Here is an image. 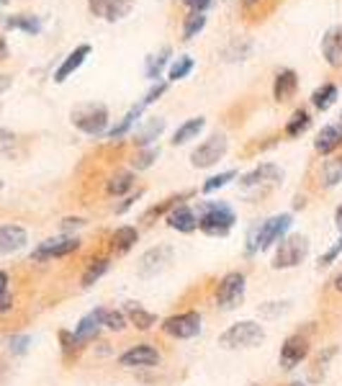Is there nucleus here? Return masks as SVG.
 I'll use <instances>...</instances> for the list:
<instances>
[{
    "mask_svg": "<svg viewBox=\"0 0 342 386\" xmlns=\"http://www.w3.org/2000/svg\"><path fill=\"white\" fill-rule=\"evenodd\" d=\"M198 230L208 237H224L229 235V230L234 227L237 216L232 211L229 204L224 201H201L198 204Z\"/></svg>",
    "mask_w": 342,
    "mask_h": 386,
    "instance_id": "obj_1",
    "label": "nucleus"
},
{
    "mask_svg": "<svg viewBox=\"0 0 342 386\" xmlns=\"http://www.w3.org/2000/svg\"><path fill=\"white\" fill-rule=\"evenodd\" d=\"M289 227H291V214L270 216L268 222L253 227L250 237H247V253L253 255V253H258V250H268L273 242H278V239L286 235Z\"/></svg>",
    "mask_w": 342,
    "mask_h": 386,
    "instance_id": "obj_2",
    "label": "nucleus"
},
{
    "mask_svg": "<svg viewBox=\"0 0 342 386\" xmlns=\"http://www.w3.org/2000/svg\"><path fill=\"white\" fill-rule=\"evenodd\" d=\"M262 340H265V330H262V325H258V322L253 320L237 322V325H232L229 330H224V332L219 335V345L227 350L258 348Z\"/></svg>",
    "mask_w": 342,
    "mask_h": 386,
    "instance_id": "obj_3",
    "label": "nucleus"
},
{
    "mask_svg": "<svg viewBox=\"0 0 342 386\" xmlns=\"http://www.w3.org/2000/svg\"><path fill=\"white\" fill-rule=\"evenodd\" d=\"M72 124L82 134L98 137L108 129V108L103 104H82L72 108Z\"/></svg>",
    "mask_w": 342,
    "mask_h": 386,
    "instance_id": "obj_4",
    "label": "nucleus"
},
{
    "mask_svg": "<svg viewBox=\"0 0 342 386\" xmlns=\"http://www.w3.org/2000/svg\"><path fill=\"white\" fill-rule=\"evenodd\" d=\"M309 255V239L304 235H291V237L281 239V245L275 250L273 268L286 270V268H296L304 263V258Z\"/></svg>",
    "mask_w": 342,
    "mask_h": 386,
    "instance_id": "obj_5",
    "label": "nucleus"
},
{
    "mask_svg": "<svg viewBox=\"0 0 342 386\" xmlns=\"http://www.w3.org/2000/svg\"><path fill=\"white\" fill-rule=\"evenodd\" d=\"M242 299H245V275L232 270V273L224 275L219 289H216V304H219V309L229 312V309H237L242 304Z\"/></svg>",
    "mask_w": 342,
    "mask_h": 386,
    "instance_id": "obj_6",
    "label": "nucleus"
},
{
    "mask_svg": "<svg viewBox=\"0 0 342 386\" xmlns=\"http://www.w3.org/2000/svg\"><path fill=\"white\" fill-rule=\"evenodd\" d=\"M227 147H229V142L224 134H211L191 152V163H194V168H211L227 155Z\"/></svg>",
    "mask_w": 342,
    "mask_h": 386,
    "instance_id": "obj_7",
    "label": "nucleus"
},
{
    "mask_svg": "<svg viewBox=\"0 0 342 386\" xmlns=\"http://www.w3.org/2000/svg\"><path fill=\"white\" fill-rule=\"evenodd\" d=\"M163 332L175 337V340H191L201 332V314L198 312H183L172 314L163 322Z\"/></svg>",
    "mask_w": 342,
    "mask_h": 386,
    "instance_id": "obj_8",
    "label": "nucleus"
},
{
    "mask_svg": "<svg viewBox=\"0 0 342 386\" xmlns=\"http://www.w3.org/2000/svg\"><path fill=\"white\" fill-rule=\"evenodd\" d=\"M88 8L96 18H103V21H108V23H116L132 13L134 0H88Z\"/></svg>",
    "mask_w": 342,
    "mask_h": 386,
    "instance_id": "obj_9",
    "label": "nucleus"
},
{
    "mask_svg": "<svg viewBox=\"0 0 342 386\" xmlns=\"http://www.w3.org/2000/svg\"><path fill=\"white\" fill-rule=\"evenodd\" d=\"M170 260H172V247H167V245L152 247V250H147V253L139 258V263H137V273H139L141 278H152V275H157L160 270H165Z\"/></svg>",
    "mask_w": 342,
    "mask_h": 386,
    "instance_id": "obj_10",
    "label": "nucleus"
},
{
    "mask_svg": "<svg viewBox=\"0 0 342 386\" xmlns=\"http://www.w3.org/2000/svg\"><path fill=\"white\" fill-rule=\"evenodd\" d=\"M281 168H275L273 163H265L260 165V168H255L253 173H247V175H242L239 178V188L242 191H253V188H260V191H265V188L275 186L278 180H281Z\"/></svg>",
    "mask_w": 342,
    "mask_h": 386,
    "instance_id": "obj_11",
    "label": "nucleus"
},
{
    "mask_svg": "<svg viewBox=\"0 0 342 386\" xmlns=\"http://www.w3.org/2000/svg\"><path fill=\"white\" fill-rule=\"evenodd\" d=\"M80 247V239L77 237H60V239H46L34 250L31 258L34 260H52V258H65V255H72L75 250Z\"/></svg>",
    "mask_w": 342,
    "mask_h": 386,
    "instance_id": "obj_12",
    "label": "nucleus"
},
{
    "mask_svg": "<svg viewBox=\"0 0 342 386\" xmlns=\"http://www.w3.org/2000/svg\"><path fill=\"white\" fill-rule=\"evenodd\" d=\"M160 363V353L152 345H137L119 356V366L124 368H152Z\"/></svg>",
    "mask_w": 342,
    "mask_h": 386,
    "instance_id": "obj_13",
    "label": "nucleus"
},
{
    "mask_svg": "<svg viewBox=\"0 0 342 386\" xmlns=\"http://www.w3.org/2000/svg\"><path fill=\"white\" fill-rule=\"evenodd\" d=\"M309 356V342L301 335H291L281 345V366L283 368H296L304 358Z\"/></svg>",
    "mask_w": 342,
    "mask_h": 386,
    "instance_id": "obj_14",
    "label": "nucleus"
},
{
    "mask_svg": "<svg viewBox=\"0 0 342 386\" xmlns=\"http://www.w3.org/2000/svg\"><path fill=\"white\" fill-rule=\"evenodd\" d=\"M29 242V235L18 224H3L0 227V255H11L23 250Z\"/></svg>",
    "mask_w": 342,
    "mask_h": 386,
    "instance_id": "obj_15",
    "label": "nucleus"
},
{
    "mask_svg": "<svg viewBox=\"0 0 342 386\" xmlns=\"http://www.w3.org/2000/svg\"><path fill=\"white\" fill-rule=\"evenodd\" d=\"M322 57L327 60L329 67H342V23L332 26L322 37Z\"/></svg>",
    "mask_w": 342,
    "mask_h": 386,
    "instance_id": "obj_16",
    "label": "nucleus"
},
{
    "mask_svg": "<svg viewBox=\"0 0 342 386\" xmlns=\"http://www.w3.org/2000/svg\"><path fill=\"white\" fill-rule=\"evenodd\" d=\"M296 90H298V75H296V70L286 67V70H281V73L275 75L273 98L278 101V104H286V101H291V98L296 96Z\"/></svg>",
    "mask_w": 342,
    "mask_h": 386,
    "instance_id": "obj_17",
    "label": "nucleus"
},
{
    "mask_svg": "<svg viewBox=\"0 0 342 386\" xmlns=\"http://www.w3.org/2000/svg\"><path fill=\"white\" fill-rule=\"evenodd\" d=\"M90 44H80V46H75L72 52L65 57V62H62L60 67H57V73H54V82H65L70 77V75H75V70H80L82 62L90 57Z\"/></svg>",
    "mask_w": 342,
    "mask_h": 386,
    "instance_id": "obj_18",
    "label": "nucleus"
},
{
    "mask_svg": "<svg viewBox=\"0 0 342 386\" xmlns=\"http://www.w3.org/2000/svg\"><path fill=\"white\" fill-rule=\"evenodd\" d=\"M340 144H342V121L340 124L322 127V132L317 134V139H314V149H317L319 155H332Z\"/></svg>",
    "mask_w": 342,
    "mask_h": 386,
    "instance_id": "obj_19",
    "label": "nucleus"
},
{
    "mask_svg": "<svg viewBox=\"0 0 342 386\" xmlns=\"http://www.w3.org/2000/svg\"><path fill=\"white\" fill-rule=\"evenodd\" d=\"M167 224H170L172 230H178V232H186V235H191V232L198 230V216H196L194 208H188V206H175L167 214Z\"/></svg>",
    "mask_w": 342,
    "mask_h": 386,
    "instance_id": "obj_20",
    "label": "nucleus"
},
{
    "mask_svg": "<svg viewBox=\"0 0 342 386\" xmlns=\"http://www.w3.org/2000/svg\"><path fill=\"white\" fill-rule=\"evenodd\" d=\"M203 127H206V119H203V116L183 121V124L175 129V134H172V144L178 147V144H188L191 139H198V134L203 132Z\"/></svg>",
    "mask_w": 342,
    "mask_h": 386,
    "instance_id": "obj_21",
    "label": "nucleus"
},
{
    "mask_svg": "<svg viewBox=\"0 0 342 386\" xmlns=\"http://www.w3.org/2000/svg\"><path fill=\"white\" fill-rule=\"evenodd\" d=\"M165 132V119H147L139 129L134 132V144L137 147H149L152 142Z\"/></svg>",
    "mask_w": 342,
    "mask_h": 386,
    "instance_id": "obj_22",
    "label": "nucleus"
},
{
    "mask_svg": "<svg viewBox=\"0 0 342 386\" xmlns=\"http://www.w3.org/2000/svg\"><path fill=\"white\" fill-rule=\"evenodd\" d=\"M3 23H6V29H18L23 31V34H29V37H37L39 31H42V21L31 13L8 15V18H3Z\"/></svg>",
    "mask_w": 342,
    "mask_h": 386,
    "instance_id": "obj_23",
    "label": "nucleus"
},
{
    "mask_svg": "<svg viewBox=\"0 0 342 386\" xmlns=\"http://www.w3.org/2000/svg\"><path fill=\"white\" fill-rule=\"evenodd\" d=\"M101 327H103V325H101V309H96V312H90L88 317H82L80 325L75 327V340H77V342L93 340Z\"/></svg>",
    "mask_w": 342,
    "mask_h": 386,
    "instance_id": "obj_24",
    "label": "nucleus"
},
{
    "mask_svg": "<svg viewBox=\"0 0 342 386\" xmlns=\"http://www.w3.org/2000/svg\"><path fill=\"white\" fill-rule=\"evenodd\" d=\"M124 314H127V320L132 322V325L137 327V330H149V327L157 325V317L152 312H147V309H141L139 304H134V301H129L127 309H124Z\"/></svg>",
    "mask_w": 342,
    "mask_h": 386,
    "instance_id": "obj_25",
    "label": "nucleus"
},
{
    "mask_svg": "<svg viewBox=\"0 0 342 386\" xmlns=\"http://www.w3.org/2000/svg\"><path fill=\"white\" fill-rule=\"evenodd\" d=\"M337 85L335 82H324L322 88H317L312 93V104H314V108H319V111H327V108H332L335 106V101H337Z\"/></svg>",
    "mask_w": 342,
    "mask_h": 386,
    "instance_id": "obj_26",
    "label": "nucleus"
},
{
    "mask_svg": "<svg viewBox=\"0 0 342 386\" xmlns=\"http://www.w3.org/2000/svg\"><path fill=\"white\" fill-rule=\"evenodd\" d=\"M137 239H139V232H137L134 227H119V230L113 232L111 247L116 253H129V250L137 245Z\"/></svg>",
    "mask_w": 342,
    "mask_h": 386,
    "instance_id": "obj_27",
    "label": "nucleus"
},
{
    "mask_svg": "<svg viewBox=\"0 0 342 386\" xmlns=\"http://www.w3.org/2000/svg\"><path fill=\"white\" fill-rule=\"evenodd\" d=\"M170 54H172L170 46H163V49H160L157 54H149L147 65H144V73H147L149 80H157V77L163 75L165 65H167V60H170Z\"/></svg>",
    "mask_w": 342,
    "mask_h": 386,
    "instance_id": "obj_28",
    "label": "nucleus"
},
{
    "mask_svg": "<svg viewBox=\"0 0 342 386\" xmlns=\"http://www.w3.org/2000/svg\"><path fill=\"white\" fill-rule=\"evenodd\" d=\"M144 108H147V106L141 104V101H139V104H137V106H132V108H129V111H127V116H124V119H121L119 124H116V127H113L111 132H108V137H111V139H119V137H124V134H127L129 129L134 127V121L139 119L141 111H144Z\"/></svg>",
    "mask_w": 342,
    "mask_h": 386,
    "instance_id": "obj_29",
    "label": "nucleus"
},
{
    "mask_svg": "<svg viewBox=\"0 0 342 386\" xmlns=\"http://www.w3.org/2000/svg\"><path fill=\"white\" fill-rule=\"evenodd\" d=\"M322 183L327 188H335L342 183V155L332 157V160L324 163V168H322Z\"/></svg>",
    "mask_w": 342,
    "mask_h": 386,
    "instance_id": "obj_30",
    "label": "nucleus"
},
{
    "mask_svg": "<svg viewBox=\"0 0 342 386\" xmlns=\"http://www.w3.org/2000/svg\"><path fill=\"white\" fill-rule=\"evenodd\" d=\"M309 127H312V116H309L304 108H298V111H293L289 124H286V134H289V137H301Z\"/></svg>",
    "mask_w": 342,
    "mask_h": 386,
    "instance_id": "obj_31",
    "label": "nucleus"
},
{
    "mask_svg": "<svg viewBox=\"0 0 342 386\" xmlns=\"http://www.w3.org/2000/svg\"><path fill=\"white\" fill-rule=\"evenodd\" d=\"M206 29V13H196V11H191V13L186 15V21H183V39H194L198 37L201 31Z\"/></svg>",
    "mask_w": 342,
    "mask_h": 386,
    "instance_id": "obj_32",
    "label": "nucleus"
},
{
    "mask_svg": "<svg viewBox=\"0 0 342 386\" xmlns=\"http://www.w3.org/2000/svg\"><path fill=\"white\" fill-rule=\"evenodd\" d=\"M132 186H134V173L121 170V173H116V175H113L111 180H108L106 191L111 193V196H121V193H127Z\"/></svg>",
    "mask_w": 342,
    "mask_h": 386,
    "instance_id": "obj_33",
    "label": "nucleus"
},
{
    "mask_svg": "<svg viewBox=\"0 0 342 386\" xmlns=\"http://www.w3.org/2000/svg\"><path fill=\"white\" fill-rule=\"evenodd\" d=\"M101 325L113 330V332H121V330L129 325V320L124 312H116V309H101Z\"/></svg>",
    "mask_w": 342,
    "mask_h": 386,
    "instance_id": "obj_34",
    "label": "nucleus"
},
{
    "mask_svg": "<svg viewBox=\"0 0 342 386\" xmlns=\"http://www.w3.org/2000/svg\"><path fill=\"white\" fill-rule=\"evenodd\" d=\"M194 67H196V62H194V57H188V54H183V57H178V60L172 62L170 65V80H183V77H188V75L194 73Z\"/></svg>",
    "mask_w": 342,
    "mask_h": 386,
    "instance_id": "obj_35",
    "label": "nucleus"
},
{
    "mask_svg": "<svg viewBox=\"0 0 342 386\" xmlns=\"http://www.w3.org/2000/svg\"><path fill=\"white\" fill-rule=\"evenodd\" d=\"M106 270H108V260H106V258L93 260V263L88 266V270L82 273V286H85V289H88V286H93V283H96L98 278L106 273Z\"/></svg>",
    "mask_w": 342,
    "mask_h": 386,
    "instance_id": "obj_36",
    "label": "nucleus"
},
{
    "mask_svg": "<svg viewBox=\"0 0 342 386\" xmlns=\"http://www.w3.org/2000/svg\"><path fill=\"white\" fill-rule=\"evenodd\" d=\"M234 178H237V170H227V173H219V175H211V178L203 183V193L219 191V188H224L227 183H232Z\"/></svg>",
    "mask_w": 342,
    "mask_h": 386,
    "instance_id": "obj_37",
    "label": "nucleus"
},
{
    "mask_svg": "<svg viewBox=\"0 0 342 386\" xmlns=\"http://www.w3.org/2000/svg\"><path fill=\"white\" fill-rule=\"evenodd\" d=\"M157 155H160V149H155V147H144L139 152V155L134 157V160H132V168H134V170H147L149 165L155 163L157 160Z\"/></svg>",
    "mask_w": 342,
    "mask_h": 386,
    "instance_id": "obj_38",
    "label": "nucleus"
},
{
    "mask_svg": "<svg viewBox=\"0 0 342 386\" xmlns=\"http://www.w3.org/2000/svg\"><path fill=\"white\" fill-rule=\"evenodd\" d=\"M340 253H342V235H340V239H337L335 245H332V247H329V250H327V253L322 255L319 263H322V266H329V263H335L337 255H340Z\"/></svg>",
    "mask_w": 342,
    "mask_h": 386,
    "instance_id": "obj_39",
    "label": "nucleus"
},
{
    "mask_svg": "<svg viewBox=\"0 0 342 386\" xmlns=\"http://www.w3.org/2000/svg\"><path fill=\"white\" fill-rule=\"evenodd\" d=\"M165 90H167V82H157V85H152V90H149L147 96L141 98V104H144V106L155 104V101H157V98H160V96H163Z\"/></svg>",
    "mask_w": 342,
    "mask_h": 386,
    "instance_id": "obj_40",
    "label": "nucleus"
},
{
    "mask_svg": "<svg viewBox=\"0 0 342 386\" xmlns=\"http://www.w3.org/2000/svg\"><path fill=\"white\" fill-rule=\"evenodd\" d=\"M191 11H196V13H206V8L214 6V0H183Z\"/></svg>",
    "mask_w": 342,
    "mask_h": 386,
    "instance_id": "obj_41",
    "label": "nucleus"
},
{
    "mask_svg": "<svg viewBox=\"0 0 342 386\" xmlns=\"http://www.w3.org/2000/svg\"><path fill=\"white\" fill-rule=\"evenodd\" d=\"M26 348H29V337L26 335H18V337L11 340V350L13 353H26Z\"/></svg>",
    "mask_w": 342,
    "mask_h": 386,
    "instance_id": "obj_42",
    "label": "nucleus"
},
{
    "mask_svg": "<svg viewBox=\"0 0 342 386\" xmlns=\"http://www.w3.org/2000/svg\"><path fill=\"white\" fill-rule=\"evenodd\" d=\"M82 219H65V224H62V230L68 232V230H77V227H82Z\"/></svg>",
    "mask_w": 342,
    "mask_h": 386,
    "instance_id": "obj_43",
    "label": "nucleus"
},
{
    "mask_svg": "<svg viewBox=\"0 0 342 386\" xmlns=\"http://www.w3.org/2000/svg\"><path fill=\"white\" fill-rule=\"evenodd\" d=\"M11 306H13V299L8 297V294H6V297H0V314L11 312Z\"/></svg>",
    "mask_w": 342,
    "mask_h": 386,
    "instance_id": "obj_44",
    "label": "nucleus"
},
{
    "mask_svg": "<svg viewBox=\"0 0 342 386\" xmlns=\"http://www.w3.org/2000/svg\"><path fill=\"white\" fill-rule=\"evenodd\" d=\"M8 294V273L0 270V297H6Z\"/></svg>",
    "mask_w": 342,
    "mask_h": 386,
    "instance_id": "obj_45",
    "label": "nucleus"
},
{
    "mask_svg": "<svg viewBox=\"0 0 342 386\" xmlns=\"http://www.w3.org/2000/svg\"><path fill=\"white\" fill-rule=\"evenodd\" d=\"M8 57V44H6V39L0 37V60H6Z\"/></svg>",
    "mask_w": 342,
    "mask_h": 386,
    "instance_id": "obj_46",
    "label": "nucleus"
},
{
    "mask_svg": "<svg viewBox=\"0 0 342 386\" xmlns=\"http://www.w3.org/2000/svg\"><path fill=\"white\" fill-rule=\"evenodd\" d=\"M335 224H337V230H340V235H342V206H337V211H335Z\"/></svg>",
    "mask_w": 342,
    "mask_h": 386,
    "instance_id": "obj_47",
    "label": "nucleus"
},
{
    "mask_svg": "<svg viewBox=\"0 0 342 386\" xmlns=\"http://www.w3.org/2000/svg\"><path fill=\"white\" fill-rule=\"evenodd\" d=\"M258 3H260V0H242V6L245 8H253V6H258Z\"/></svg>",
    "mask_w": 342,
    "mask_h": 386,
    "instance_id": "obj_48",
    "label": "nucleus"
},
{
    "mask_svg": "<svg viewBox=\"0 0 342 386\" xmlns=\"http://www.w3.org/2000/svg\"><path fill=\"white\" fill-rule=\"evenodd\" d=\"M335 289H337V291H340V294H342V273H340V275H337V278H335Z\"/></svg>",
    "mask_w": 342,
    "mask_h": 386,
    "instance_id": "obj_49",
    "label": "nucleus"
},
{
    "mask_svg": "<svg viewBox=\"0 0 342 386\" xmlns=\"http://www.w3.org/2000/svg\"><path fill=\"white\" fill-rule=\"evenodd\" d=\"M293 386H304V384H293Z\"/></svg>",
    "mask_w": 342,
    "mask_h": 386,
    "instance_id": "obj_50",
    "label": "nucleus"
},
{
    "mask_svg": "<svg viewBox=\"0 0 342 386\" xmlns=\"http://www.w3.org/2000/svg\"><path fill=\"white\" fill-rule=\"evenodd\" d=\"M253 386H255V384H253Z\"/></svg>",
    "mask_w": 342,
    "mask_h": 386,
    "instance_id": "obj_51",
    "label": "nucleus"
}]
</instances>
